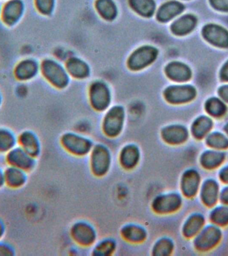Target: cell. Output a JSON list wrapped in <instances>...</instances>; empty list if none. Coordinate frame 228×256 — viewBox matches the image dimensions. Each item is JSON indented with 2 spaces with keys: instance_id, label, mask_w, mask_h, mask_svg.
I'll return each instance as SVG.
<instances>
[{
  "instance_id": "5b68a950",
  "label": "cell",
  "mask_w": 228,
  "mask_h": 256,
  "mask_svg": "<svg viewBox=\"0 0 228 256\" xmlns=\"http://www.w3.org/2000/svg\"><path fill=\"white\" fill-rule=\"evenodd\" d=\"M26 12L25 0H8L2 3L0 22L4 27L15 28L24 20Z\"/></svg>"
},
{
  "instance_id": "2e32d148",
  "label": "cell",
  "mask_w": 228,
  "mask_h": 256,
  "mask_svg": "<svg viewBox=\"0 0 228 256\" xmlns=\"http://www.w3.org/2000/svg\"><path fill=\"white\" fill-rule=\"evenodd\" d=\"M5 187L12 190L25 188L29 181V173L19 168L6 166L4 168Z\"/></svg>"
},
{
  "instance_id": "7bdbcfd3",
  "label": "cell",
  "mask_w": 228,
  "mask_h": 256,
  "mask_svg": "<svg viewBox=\"0 0 228 256\" xmlns=\"http://www.w3.org/2000/svg\"><path fill=\"white\" fill-rule=\"evenodd\" d=\"M219 95L224 102L228 103V85L222 86L220 88Z\"/></svg>"
},
{
  "instance_id": "c3c4849f",
  "label": "cell",
  "mask_w": 228,
  "mask_h": 256,
  "mask_svg": "<svg viewBox=\"0 0 228 256\" xmlns=\"http://www.w3.org/2000/svg\"><path fill=\"white\" fill-rule=\"evenodd\" d=\"M224 130H225V132H226V134H227V135L228 136V123L226 124V125L225 126Z\"/></svg>"
},
{
  "instance_id": "bcb514c9",
  "label": "cell",
  "mask_w": 228,
  "mask_h": 256,
  "mask_svg": "<svg viewBox=\"0 0 228 256\" xmlns=\"http://www.w3.org/2000/svg\"><path fill=\"white\" fill-rule=\"evenodd\" d=\"M5 187V181H4V168L0 166V190Z\"/></svg>"
},
{
  "instance_id": "7402d4cb",
  "label": "cell",
  "mask_w": 228,
  "mask_h": 256,
  "mask_svg": "<svg viewBox=\"0 0 228 256\" xmlns=\"http://www.w3.org/2000/svg\"><path fill=\"white\" fill-rule=\"evenodd\" d=\"M205 218L199 213L192 214L186 220L182 228V234L184 237L193 238L204 228Z\"/></svg>"
},
{
  "instance_id": "4fadbf2b",
  "label": "cell",
  "mask_w": 228,
  "mask_h": 256,
  "mask_svg": "<svg viewBox=\"0 0 228 256\" xmlns=\"http://www.w3.org/2000/svg\"><path fill=\"white\" fill-rule=\"evenodd\" d=\"M120 235L124 242L132 245H140L147 241L148 232L142 224L128 223L120 228Z\"/></svg>"
},
{
  "instance_id": "ffe728a7",
  "label": "cell",
  "mask_w": 228,
  "mask_h": 256,
  "mask_svg": "<svg viewBox=\"0 0 228 256\" xmlns=\"http://www.w3.org/2000/svg\"><path fill=\"white\" fill-rule=\"evenodd\" d=\"M157 55L153 48L145 47L138 50L132 54L129 60V66L132 70H140L146 67L155 60Z\"/></svg>"
},
{
  "instance_id": "4dcf8cb0",
  "label": "cell",
  "mask_w": 228,
  "mask_h": 256,
  "mask_svg": "<svg viewBox=\"0 0 228 256\" xmlns=\"http://www.w3.org/2000/svg\"><path fill=\"white\" fill-rule=\"evenodd\" d=\"M206 144L212 149L222 151L228 148V137L220 132L208 134L206 138Z\"/></svg>"
},
{
  "instance_id": "6da1fadb",
  "label": "cell",
  "mask_w": 228,
  "mask_h": 256,
  "mask_svg": "<svg viewBox=\"0 0 228 256\" xmlns=\"http://www.w3.org/2000/svg\"><path fill=\"white\" fill-rule=\"evenodd\" d=\"M90 171L95 177L103 178L109 173L112 165V154L104 144H94L89 155Z\"/></svg>"
},
{
  "instance_id": "f1b7e54d",
  "label": "cell",
  "mask_w": 228,
  "mask_h": 256,
  "mask_svg": "<svg viewBox=\"0 0 228 256\" xmlns=\"http://www.w3.org/2000/svg\"><path fill=\"white\" fill-rule=\"evenodd\" d=\"M196 24V18L194 16H184L172 24V30L176 35H186L193 30Z\"/></svg>"
},
{
  "instance_id": "8d00e7d4",
  "label": "cell",
  "mask_w": 228,
  "mask_h": 256,
  "mask_svg": "<svg viewBox=\"0 0 228 256\" xmlns=\"http://www.w3.org/2000/svg\"><path fill=\"white\" fill-rule=\"evenodd\" d=\"M97 8L102 16L106 19L111 20L115 17V5L111 0H99L97 2Z\"/></svg>"
},
{
  "instance_id": "ba28073f",
  "label": "cell",
  "mask_w": 228,
  "mask_h": 256,
  "mask_svg": "<svg viewBox=\"0 0 228 256\" xmlns=\"http://www.w3.org/2000/svg\"><path fill=\"white\" fill-rule=\"evenodd\" d=\"M40 74V62L31 56L22 58L14 66V78L19 83H29L36 80Z\"/></svg>"
},
{
  "instance_id": "603a6c76",
  "label": "cell",
  "mask_w": 228,
  "mask_h": 256,
  "mask_svg": "<svg viewBox=\"0 0 228 256\" xmlns=\"http://www.w3.org/2000/svg\"><path fill=\"white\" fill-rule=\"evenodd\" d=\"M17 146L18 134L11 128L0 126V156H5Z\"/></svg>"
},
{
  "instance_id": "44dd1931",
  "label": "cell",
  "mask_w": 228,
  "mask_h": 256,
  "mask_svg": "<svg viewBox=\"0 0 228 256\" xmlns=\"http://www.w3.org/2000/svg\"><path fill=\"white\" fill-rule=\"evenodd\" d=\"M200 196L204 204L208 207H214L219 200V184L214 180H206L202 184Z\"/></svg>"
},
{
  "instance_id": "3957f363",
  "label": "cell",
  "mask_w": 228,
  "mask_h": 256,
  "mask_svg": "<svg viewBox=\"0 0 228 256\" xmlns=\"http://www.w3.org/2000/svg\"><path fill=\"white\" fill-rule=\"evenodd\" d=\"M183 199L181 194L176 192H164L156 195L151 202V210L158 216L171 215L179 211Z\"/></svg>"
},
{
  "instance_id": "d590c367",
  "label": "cell",
  "mask_w": 228,
  "mask_h": 256,
  "mask_svg": "<svg viewBox=\"0 0 228 256\" xmlns=\"http://www.w3.org/2000/svg\"><path fill=\"white\" fill-rule=\"evenodd\" d=\"M131 4L136 12L144 16H149L154 11V4L152 0H131Z\"/></svg>"
},
{
  "instance_id": "484cf974",
  "label": "cell",
  "mask_w": 228,
  "mask_h": 256,
  "mask_svg": "<svg viewBox=\"0 0 228 256\" xmlns=\"http://www.w3.org/2000/svg\"><path fill=\"white\" fill-rule=\"evenodd\" d=\"M166 74L168 77L176 82H186L190 79L192 72L185 64L174 62L166 68Z\"/></svg>"
},
{
  "instance_id": "ab89813d",
  "label": "cell",
  "mask_w": 228,
  "mask_h": 256,
  "mask_svg": "<svg viewBox=\"0 0 228 256\" xmlns=\"http://www.w3.org/2000/svg\"><path fill=\"white\" fill-rule=\"evenodd\" d=\"M28 88L26 86V84L19 83L18 87L16 88L15 93L19 98H25L28 95Z\"/></svg>"
},
{
  "instance_id": "e575fe53",
  "label": "cell",
  "mask_w": 228,
  "mask_h": 256,
  "mask_svg": "<svg viewBox=\"0 0 228 256\" xmlns=\"http://www.w3.org/2000/svg\"><path fill=\"white\" fill-rule=\"evenodd\" d=\"M34 9L42 16H51L55 9L56 0H33Z\"/></svg>"
},
{
  "instance_id": "f6af8a7d",
  "label": "cell",
  "mask_w": 228,
  "mask_h": 256,
  "mask_svg": "<svg viewBox=\"0 0 228 256\" xmlns=\"http://www.w3.org/2000/svg\"><path fill=\"white\" fill-rule=\"evenodd\" d=\"M220 77L224 81H228V61L224 64L220 72Z\"/></svg>"
},
{
  "instance_id": "8fae6325",
  "label": "cell",
  "mask_w": 228,
  "mask_h": 256,
  "mask_svg": "<svg viewBox=\"0 0 228 256\" xmlns=\"http://www.w3.org/2000/svg\"><path fill=\"white\" fill-rule=\"evenodd\" d=\"M142 160V152L139 146L134 143L122 146L118 154L120 167L126 171H132L139 166Z\"/></svg>"
},
{
  "instance_id": "f35d334b",
  "label": "cell",
  "mask_w": 228,
  "mask_h": 256,
  "mask_svg": "<svg viewBox=\"0 0 228 256\" xmlns=\"http://www.w3.org/2000/svg\"><path fill=\"white\" fill-rule=\"evenodd\" d=\"M211 4L220 11L228 12V0H210Z\"/></svg>"
},
{
  "instance_id": "e0dca14e",
  "label": "cell",
  "mask_w": 228,
  "mask_h": 256,
  "mask_svg": "<svg viewBox=\"0 0 228 256\" xmlns=\"http://www.w3.org/2000/svg\"><path fill=\"white\" fill-rule=\"evenodd\" d=\"M196 95V90L190 86H171L165 92L166 100L172 104L187 103L192 101Z\"/></svg>"
},
{
  "instance_id": "7a4b0ae2",
  "label": "cell",
  "mask_w": 228,
  "mask_h": 256,
  "mask_svg": "<svg viewBox=\"0 0 228 256\" xmlns=\"http://www.w3.org/2000/svg\"><path fill=\"white\" fill-rule=\"evenodd\" d=\"M62 149L70 155L78 158L89 155L94 145L90 138L74 132L62 134L60 139Z\"/></svg>"
},
{
  "instance_id": "277c9868",
  "label": "cell",
  "mask_w": 228,
  "mask_h": 256,
  "mask_svg": "<svg viewBox=\"0 0 228 256\" xmlns=\"http://www.w3.org/2000/svg\"><path fill=\"white\" fill-rule=\"evenodd\" d=\"M40 75L54 88L61 89L67 85L68 77L66 70L52 58H45L40 62Z\"/></svg>"
},
{
  "instance_id": "30bf717a",
  "label": "cell",
  "mask_w": 228,
  "mask_h": 256,
  "mask_svg": "<svg viewBox=\"0 0 228 256\" xmlns=\"http://www.w3.org/2000/svg\"><path fill=\"white\" fill-rule=\"evenodd\" d=\"M222 231L219 226L212 224L202 228L195 236L194 244L199 251L205 252L217 246L222 238Z\"/></svg>"
},
{
  "instance_id": "52a82bcc",
  "label": "cell",
  "mask_w": 228,
  "mask_h": 256,
  "mask_svg": "<svg viewBox=\"0 0 228 256\" xmlns=\"http://www.w3.org/2000/svg\"><path fill=\"white\" fill-rule=\"evenodd\" d=\"M72 241L82 248L92 247L98 241V232L93 224L79 220L72 224L70 230Z\"/></svg>"
},
{
  "instance_id": "f907efd6",
  "label": "cell",
  "mask_w": 228,
  "mask_h": 256,
  "mask_svg": "<svg viewBox=\"0 0 228 256\" xmlns=\"http://www.w3.org/2000/svg\"><path fill=\"white\" fill-rule=\"evenodd\" d=\"M8 1V0H0V2H2V3H3L4 2Z\"/></svg>"
},
{
  "instance_id": "d6a6232c",
  "label": "cell",
  "mask_w": 228,
  "mask_h": 256,
  "mask_svg": "<svg viewBox=\"0 0 228 256\" xmlns=\"http://www.w3.org/2000/svg\"><path fill=\"white\" fill-rule=\"evenodd\" d=\"M206 110L210 115L214 116V117L219 118L226 114L227 108L222 100L213 98L208 100L206 102Z\"/></svg>"
},
{
  "instance_id": "4316f807",
  "label": "cell",
  "mask_w": 228,
  "mask_h": 256,
  "mask_svg": "<svg viewBox=\"0 0 228 256\" xmlns=\"http://www.w3.org/2000/svg\"><path fill=\"white\" fill-rule=\"evenodd\" d=\"M175 249V244L171 238L164 236L158 238L151 248V255L154 256H171Z\"/></svg>"
},
{
  "instance_id": "d4e9b609",
  "label": "cell",
  "mask_w": 228,
  "mask_h": 256,
  "mask_svg": "<svg viewBox=\"0 0 228 256\" xmlns=\"http://www.w3.org/2000/svg\"><path fill=\"white\" fill-rule=\"evenodd\" d=\"M118 244L112 238L98 240L92 246V255L94 256H111L117 250Z\"/></svg>"
},
{
  "instance_id": "d6986e66",
  "label": "cell",
  "mask_w": 228,
  "mask_h": 256,
  "mask_svg": "<svg viewBox=\"0 0 228 256\" xmlns=\"http://www.w3.org/2000/svg\"><path fill=\"white\" fill-rule=\"evenodd\" d=\"M202 34L210 44L220 48L228 47V32L224 28L210 24L204 27Z\"/></svg>"
},
{
  "instance_id": "b9f144b4",
  "label": "cell",
  "mask_w": 228,
  "mask_h": 256,
  "mask_svg": "<svg viewBox=\"0 0 228 256\" xmlns=\"http://www.w3.org/2000/svg\"><path fill=\"white\" fill-rule=\"evenodd\" d=\"M219 178L224 183L228 184V165L224 166L219 173Z\"/></svg>"
},
{
  "instance_id": "681fc988",
  "label": "cell",
  "mask_w": 228,
  "mask_h": 256,
  "mask_svg": "<svg viewBox=\"0 0 228 256\" xmlns=\"http://www.w3.org/2000/svg\"><path fill=\"white\" fill-rule=\"evenodd\" d=\"M2 5V2H0V13H1Z\"/></svg>"
},
{
  "instance_id": "ee69618b",
  "label": "cell",
  "mask_w": 228,
  "mask_h": 256,
  "mask_svg": "<svg viewBox=\"0 0 228 256\" xmlns=\"http://www.w3.org/2000/svg\"><path fill=\"white\" fill-rule=\"evenodd\" d=\"M7 233V226L5 221L0 218V240L4 239Z\"/></svg>"
},
{
  "instance_id": "7c38bea8",
  "label": "cell",
  "mask_w": 228,
  "mask_h": 256,
  "mask_svg": "<svg viewBox=\"0 0 228 256\" xmlns=\"http://www.w3.org/2000/svg\"><path fill=\"white\" fill-rule=\"evenodd\" d=\"M18 146L36 159L42 155L41 140L33 130L26 129L20 132L18 134Z\"/></svg>"
},
{
  "instance_id": "cb8c5ba5",
  "label": "cell",
  "mask_w": 228,
  "mask_h": 256,
  "mask_svg": "<svg viewBox=\"0 0 228 256\" xmlns=\"http://www.w3.org/2000/svg\"><path fill=\"white\" fill-rule=\"evenodd\" d=\"M225 157V154L221 150H208L202 154L200 163L206 169L214 170L223 164Z\"/></svg>"
},
{
  "instance_id": "8992f818",
  "label": "cell",
  "mask_w": 228,
  "mask_h": 256,
  "mask_svg": "<svg viewBox=\"0 0 228 256\" xmlns=\"http://www.w3.org/2000/svg\"><path fill=\"white\" fill-rule=\"evenodd\" d=\"M126 113L122 106H113L108 110L102 122V131L110 139L119 137L123 132L125 124Z\"/></svg>"
},
{
  "instance_id": "9c48e42d",
  "label": "cell",
  "mask_w": 228,
  "mask_h": 256,
  "mask_svg": "<svg viewBox=\"0 0 228 256\" xmlns=\"http://www.w3.org/2000/svg\"><path fill=\"white\" fill-rule=\"evenodd\" d=\"M4 160L6 166L19 168L29 174L34 172L38 165V159L18 146L6 154Z\"/></svg>"
},
{
  "instance_id": "836d02e7",
  "label": "cell",
  "mask_w": 228,
  "mask_h": 256,
  "mask_svg": "<svg viewBox=\"0 0 228 256\" xmlns=\"http://www.w3.org/2000/svg\"><path fill=\"white\" fill-rule=\"evenodd\" d=\"M67 69L76 78H84L88 74V66L81 60L74 58L68 62Z\"/></svg>"
},
{
  "instance_id": "60d3db41",
  "label": "cell",
  "mask_w": 228,
  "mask_h": 256,
  "mask_svg": "<svg viewBox=\"0 0 228 256\" xmlns=\"http://www.w3.org/2000/svg\"><path fill=\"white\" fill-rule=\"evenodd\" d=\"M219 200L222 204L228 205V186L224 187L220 192Z\"/></svg>"
},
{
  "instance_id": "ac0fdd59",
  "label": "cell",
  "mask_w": 228,
  "mask_h": 256,
  "mask_svg": "<svg viewBox=\"0 0 228 256\" xmlns=\"http://www.w3.org/2000/svg\"><path fill=\"white\" fill-rule=\"evenodd\" d=\"M111 98L108 88L102 83L92 86L90 92V103L92 108L98 112H104L109 108Z\"/></svg>"
},
{
  "instance_id": "1f68e13d",
  "label": "cell",
  "mask_w": 228,
  "mask_h": 256,
  "mask_svg": "<svg viewBox=\"0 0 228 256\" xmlns=\"http://www.w3.org/2000/svg\"><path fill=\"white\" fill-rule=\"evenodd\" d=\"M212 224L218 226H226L228 225V205L214 208L210 216Z\"/></svg>"
},
{
  "instance_id": "7dc6e473",
  "label": "cell",
  "mask_w": 228,
  "mask_h": 256,
  "mask_svg": "<svg viewBox=\"0 0 228 256\" xmlns=\"http://www.w3.org/2000/svg\"><path fill=\"white\" fill-rule=\"evenodd\" d=\"M4 100V94L2 93V90H0V108H2V106H3Z\"/></svg>"
},
{
  "instance_id": "f546056e",
  "label": "cell",
  "mask_w": 228,
  "mask_h": 256,
  "mask_svg": "<svg viewBox=\"0 0 228 256\" xmlns=\"http://www.w3.org/2000/svg\"><path fill=\"white\" fill-rule=\"evenodd\" d=\"M183 6L178 2H172L162 6L158 12V19L160 21L166 22L172 19L183 10Z\"/></svg>"
},
{
  "instance_id": "9a60e30c",
  "label": "cell",
  "mask_w": 228,
  "mask_h": 256,
  "mask_svg": "<svg viewBox=\"0 0 228 256\" xmlns=\"http://www.w3.org/2000/svg\"><path fill=\"white\" fill-rule=\"evenodd\" d=\"M201 177L199 172L194 169L186 170L180 178V188L182 196L194 198L199 191Z\"/></svg>"
},
{
  "instance_id": "5bb4252c",
  "label": "cell",
  "mask_w": 228,
  "mask_h": 256,
  "mask_svg": "<svg viewBox=\"0 0 228 256\" xmlns=\"http://www.w3.org/2000/svg\"><path fill=\"white\" fill-rule=\"evenodd\" d=\"M160 138L167 145L177 146L182 145L189 138L187 128L179 124H173L162 128Z\"/></svg>"
},
{
  "instance_id": "74e56055",
  "label": "cell",
  "mask_w": 228,
  "mask_h": 256,
  "mask_svg": "<svg viewBox=\"0 0 228 256\" xmlns=\"http://www.w3.org/2000/svg\"><path fill=\"white\" fill-rule=\"evenodd\" d=\"M16 255L15 247L5 240H0V256H14Z\"/></svg>"
},
{
  "instance_id": "83f0119b",
  "label": "cell",
  "mask_w": 228,
  "mask_h": 256,
  "mask_svg": "<svg viewBox=\"0 0 228 256\" xmlns=\"http://www.w3.org/2000/svg\"><path fill=\"white\" fill-rule=\"evenodd\" d=\"M213 126V122L207 116L197 118L192 124L191 132L196 139H202L207 136Z\"/></svg>"
}]
</instances>
